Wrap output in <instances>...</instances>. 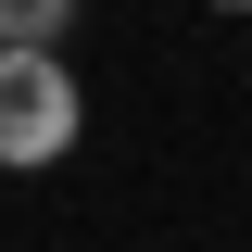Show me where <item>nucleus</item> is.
I'll return each mask as SVG.
<instances>
[{"label": "nucleus", "mask_w": 252, "mask_h": 252, "mask_svg": "<svg viewBox=\"0 0 252 252\" xmlns=\"http://www.w3.org/2000/svg\"><path fill=\"white\" fill-rule=\"evenodd\" d=\"M215 13H252V0H215Z\"/></svg>", "instance_id": "3"}, {"label": "nucleus", "mask_w": 252, "mask_h": 252, "mask_svg": "<svg viewBox=\"0 0 252 252\" xmlns=\"http://www.w3.org/2000/svg\"><path fill=\"white\" fill-rule=\"evenodd\" d=\"M76 26V0H0V38H63Z\"/></svg>", "instance_id": "2"}, {"label": "nucleus", "mask_w": 252, "mask_h": 252, "mask_svg": "<svg viewBox=\"0 0 252 252\" xmlns=\"http://www.w3.org/2000/svg\"><path fill=\"white\" fill-rule=\"evenodd\" d=\"M76 126H89V89H76L63 38H0V177L63 164Z\"/></svg>", "instance_id": "1"}]
</instances>
